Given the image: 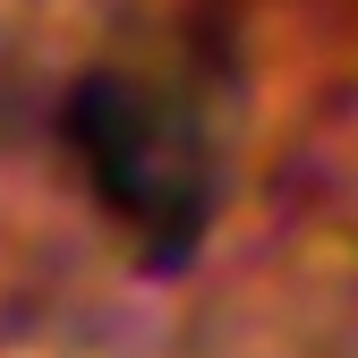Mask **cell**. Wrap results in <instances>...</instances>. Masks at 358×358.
<instances>
[{
	"label": "cell",
	"instance_id": "1",
	"mask_svg": "<svg viewBox=\"0 0 358 358\" xmlns=\"http://www.w3.org/2000/svg\"><path fill=\"white\" fill-rule=\"evenodd\" d=\"M77 145L94 162L103 196L145 239H196L213 179H205V137H196L188 103L154 94L137 77H94L77 94Z\"/></svg>",
	"mask_w": 358,
	"mask_h": 358
}]
</instances>
